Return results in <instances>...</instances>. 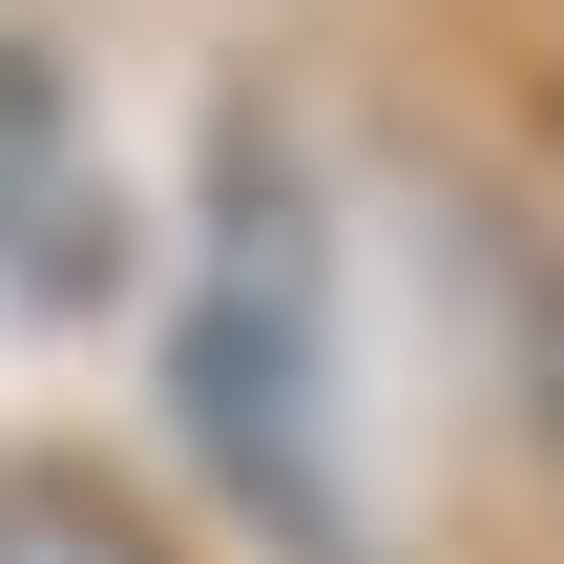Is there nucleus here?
I'll return each mask as SVG.
<instances>
[{
	"label": "nucleus",
	"mask_w": 564,
	"mask_h": 564,
	"mask_svg": "<svg viewBox=\"0 0 564 564\" xmlns=\"http://www.w3.org/2000/svg\"><path fill=\"white\" fill-rule=\"evenodd\" d=\"M523 398H544V460H564V272H544V314H523Z\"/></svg>",
	"instance_id": "nucleus-2"
},
{
	"label": "nucleus",
	"mask_w": 564,
	"mask_h": 564,
	"mask_svg": "<svg viewBox=\"0 0 564 564\" xmlns=\"http://www.w3.org/2000/svg\"><path fill=\"white\" fill-rule=\"evenodd\" d=\"M0 564H167V523L84 460H0Z\"/></svg>",
	"instance_id": "nucleus-1"
}]
</instances>
